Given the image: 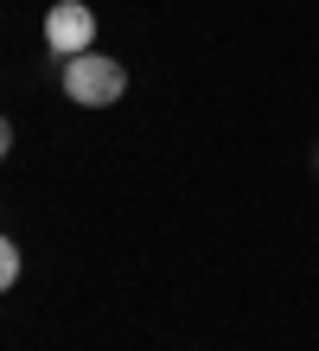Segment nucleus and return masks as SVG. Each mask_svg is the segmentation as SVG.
Masks as SVG:
<instances>
[{
    "label": "nucleus",
    "instance_id": "obj_3",
    "mask_svg": "<svg viewBox=\"0 0 319 351\" xmlns=\"http://www.w3.org/2000/svg\"><path fill=\"white\" fill-rule=\"evenodd\" d=\"M13 281H19V250H13L7 237H0V294H7Z\"/></svg>",
    "mask_w": 319,
    "mask_h": 351
},
{
    "label": "nucleus",
    "instance_id": "obj_4",
    "mask_svg": "<svg viewBox=\"0 0 319 351\" xmlns=\"http://www.w3.org/2000/svg\"><path fill=\"white\" fill-rule=\"evenodd\" d=\"M7 154H13V128L0 121V160H7Z\"/></svg>",
    "mask_w": 319,
    "mask_h": 351
},
{
    "label": "nucleus",
    "instance_id": "obj_2",
    "mask_svg": "<svg viewBox=\"0 0 319 351\" xmlns=\"http://www.w3.org/2000/svg\"><path fill=\"white\" fill-rule=\"evenodd\" d=\"M90 38H96V13L83 7V0H58V7L45 13V45H51L58 58L90 51Z\"/></svg>",
    "mask_w": 319,
    "mask_h": 351
},
{
    "label": "nucleus",
    "instance_id": "obj_1",
    "mask_svg": "<svg viewBox=\"0 0 319 351\" xmlns=\"http://www.w3.org/2000/svg\"><path fill=\"white\" fill-rule=\"evenodd\" d=\"M121 90H128V71L115 58H102V51L64 58V96H71L77 109H109V102H121Z\"/></svg>",
    "mask_w": 319,
    "mask_h": 351
}]
</instances>
